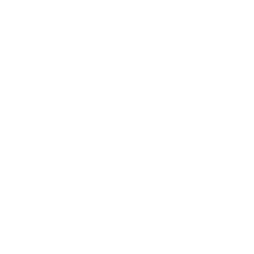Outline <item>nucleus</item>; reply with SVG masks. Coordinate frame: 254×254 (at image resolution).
<instances>
[]
</instances>
